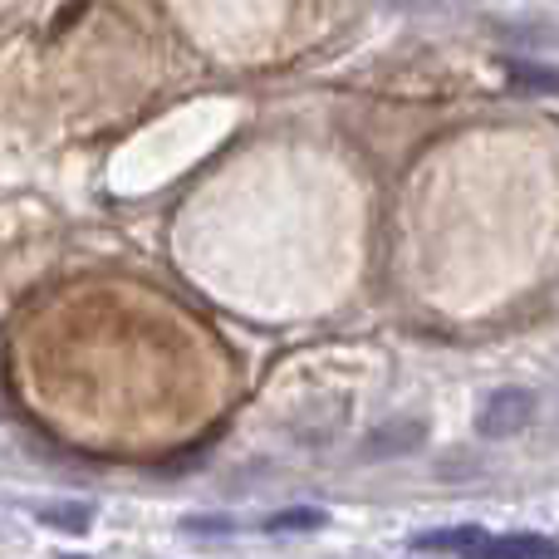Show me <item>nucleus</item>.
Listing matches in <instances>:
<instances>
[{"label":"nucleus","instance_id":"1","mask_svg":"<svg viewBox=\"0 0 559 559\" xmlns=\"http://www.w3.org/2000/svg\"><path fill=\"white\" fill-rule=\"evenodd\" d=\"M535 413H540V397L531 388H496L476 407V432L486 442H511V437H521L535 423Z\"/></svg>","mask_w":559,"mask_h":559},{"label":"nucleus","instance_id":"2","mask_svg":"<svg viewBox=\"0 0 559 559\" xmlns=\"http://www.w3.org/2000/svg\"><path fill=\"white\" fill-rule=\"evenodd\" d=\"M423 442H427L423 417H393V423L373 427V432L364 437L358 456H364V462H393V456H413Z\"/></svg>","mask_w":559,"mask_h":559},{"label":"nucleus","instance_id":"3","mask_svg":"<svg viewBox=\"0 0 559 559\" xmlns=\"http://www.w3.org/2000/svg\"><path fill=\"white\" fill-rule=\"evenodd\" d=\"M466 559H559V540L540 531H511V535H486Z\"/></svg>","mask_w":559,"mask_h":559},{"label":"nucleus","instance_id":"4","mask_svg":"<svg viewBox=\"0 0 559 559\" xmlns=\"http://www.w3.org/2000/svg\"><path fill=\"white\" fill-rule=\"evenodd\" d=\"M481 540H486L481 525H442V531H423V535H413V540H407V550H423V555H456V559H466Z\"/></svg>","mask_w":559,"mask_h":559},{"label":"nucleus","instance_id":"5","mask_svg":"<svg viewBox=\"0 0 559 559\" xmlns=\"http://www.w3.org/2000/svg\"><path fill=\"white\" fill-rule=\"evenodd\" d=\"M35 521L59 535H88L94 531V506L88 501H45L35 511Z\"/></svg>","mask_w":559,"mask_h":559},{"label":"nucleus","instance_id":"6","mask_svg":"<svg viewBox=\"0 0 559 559\" xmlns=\"http://www.w3.org/2000/svg\"><path fill=\"white\" fill-rule=\"evenodd\" d=\"M329 525V511H319V506H285V511L265 515L261 531L265 535H309V531H324Z\"/></svg>","mask_w":559,"mask_h":559},{"label":"nucleus","instance_id":"7","mask_svg":"<svg viewBox=\"0 0 559 559\" xmlns=\"http://www.w3.org/2000/svg\"><path fill=\"white\" fill-rule=\"evenodd\" d=\"M511 69V88H521V94H559V69H550V64H506Z\"/></svg>","mask_w":559,"mask_h":559},{"label":"nucleus","instance_id":"8","mask_svg":"<svg viewBox=\"0 0 559 559\" xmlns=\"http://www.w3.org/2000/svg\"><path fill=\"white\" fill-rule=\"evenodd\" d=\"M177 531H182V535H197V540H206V535L226 540V535H236V521H231V515H187Z\"/></svg>","mask_w":559,"mask_h":559},{"label":"nucleus","instance_id":"9","mask_svg":"<svg viewBox=\"0 0 559 559\" xmlns=\"http://www.w3.org/2000/svg\"><path fill=\"white\" fill-rule=\"evenodd\" d=\"M59 559H88V555H59Z\"/></svg>","mask_w":559,"mask_h":559}]
</instances>
